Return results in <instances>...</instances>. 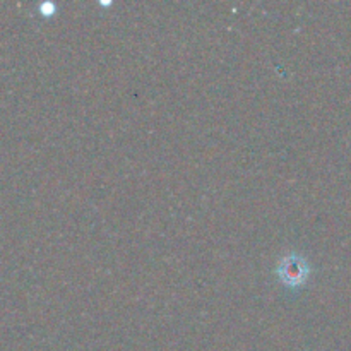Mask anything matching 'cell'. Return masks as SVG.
<instances>
[{
  "instance_id": "cell-1",
  "label": "cell",
  "mask_w": 351,
  "mask_h": 351,
  "mask_svg": "<svg viewBox=\"0 0 351 351\" xmlns=\"http://www.w3.org/2000/svg\"><path fill=\"white\" fill-rule=\"evenodd\" d=\"M278 274H280L281 281L290 287H298L304 283L308 276V266L304 259L298 256L285 257L278 267Z\"/></svg>"
}]
</instances>
